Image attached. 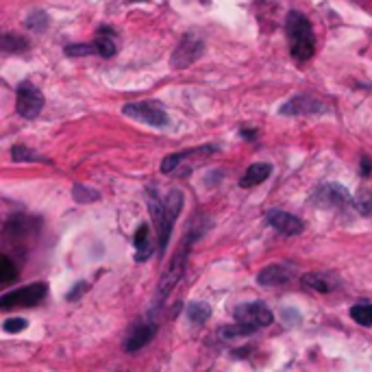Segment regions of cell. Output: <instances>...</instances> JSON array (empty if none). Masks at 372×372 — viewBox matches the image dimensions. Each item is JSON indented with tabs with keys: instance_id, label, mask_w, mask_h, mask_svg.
Instances as JSON below:
<instances>
[{
	"instance_id": "3957f363",
	"label": "cell",
	"mask_w": 372,
	"mask_h": 372,
	"mask_svg": "<svg viewBox=\"0 0 372 372\" xmlns=\"http://www.w3.org/2000/svg\"><path fill=\"white\" fill-rule=\"evenodd\" d=\"M190 238H192V236H187V238L183 240V244H181L179 250H177V255L173 257V262H170V266H168L165 272L161 274V281H159V285H157L155 307H161L163 301L168 298V294L173 292V288L181 281V277H183V272H185V266H187V244H190Z\"/></svg>"
},
{
	"instance_id": "d6986e66",
	"label": "cell",
	"mask_w": 372,
	"mask_h": 372,
	"mask_svg": "<svg viewBox=\"0 0 372 372\" xmlns=\"http://www.w3.org/2000/svg\"><path fill=\"white\" fill-rule=\"evenodd\" d=\"M351 318L361 327H372V305L370 303H357L351 307Z\"/></svg>"
},
{
	"instance_id": "5bb4252c",
	"label": "cell",
	"mask_w": 372,
	"mask_h": 372,
	"mask_svg": "<svg viewBox=\"0 0 372 372\" xmlns=\"http://www.w3.org/2000/svg\"><path fill=\"white\" fill-rule=\"evenodd\" d=\"M270 175H272V165H270V163H264V161L250 163V165L246 168L244 177L240 179V187H255V185L264 183Z\"/></svg>"
},
{
	"instance_id": "7402d4cb",
	"label": "cell",
	"mask_w": 372,
	"mask_h": 372,
	"mask_svg": "<svg viewBox=\"0 0 372 372\" xmlns=\"http://www.w3.org/2000/svg\"><path fill=\"white\" fill-rule=\"evenodd\" d=\"M18 279V268H16V264L9 260L7 255H3L0 257V283H11V281H16Z\"/></svg>"
},
{
	"instance_id": "484cf974",
	"label": "cell",
	"mask_w": 372,
	"mask_h": 372,
	"mask_svg": "<svg viewBox=\"0 0 372 372\" xmlns=\"http://www.w3.org/2000/svg\"><path fill=\"white\" fill-rule=\"evenodd\" d=\"M355 207L364 216H372V190H361L355 198Z\"/></svg>"
},
{
	"instance_id": "ac0fdd59",
	"label": "cell",
	"mask_w": 372,
	"mask_h": 372,
	"mask_svg": "<svg viewBox=\"0 0 372 372\" xmlns=\"http://www.w3.org/2000/svg\"><path fill=\"white\" fill-rule=\"evenodd\" d=\"M209 316H211V307H209V305L200 303V301L187 305V318H190L194 325H203L205 320H209Z\"/></svg>"
},
{
	"instance_id": "277c9868",
	"label": "cell",
	"mask_w": 372,
	"mask_h": 372,
	"mask_svg": "<svg viewBox=\"0 0 372 372\" xmlns=\"http://www.w3.org/2000/svg\"><path fill=\"white\" fill-rule=\"evenodd\" d=\"M48 294V285L44 281L37 283H28L24 288L11 290L7 294L0 296V307L3 309H11V307H33L37 305L44 296Z\"/></svg>"
},
{
	"instance_id": "4316f807",
	"label": "cell",
	"mask_w": 372,
	"mask_h": 372,
	"mask_svg": "<svg viewBox=\"0 0 372 372\" xmlns=\"http://www.w3.org/2000/svg\"><path fill=\"white\" fill-rule=\"evenodd\" d=\"M74 198H76V203H94V200H98V192L85 187V185H76Z\"/></svg>"
},
{
	"instance_id": "f546056e",
	"label": "cell",
	"mask_w": 372,
	"mask_h": 372,
	"mask_svg": "<svg viewBox=\"0 0 372 372\" xmlns=\"http://www.w3.org/2000/svg\"><path fill=\"white\" fill-rule=\"evenodd\" d=\"M3 329L7 333H20V331L26 329V320L24 318H9V320L3 322Z\"/></svg>"
},
{
	"instance_id": "7a4b0ae2",
	"label": "cell",
	"mask_w": 372,
	"mask_h": 372,
	"mask_svg": "<svg viewBox=\"0 0 372 372\" xmlns=\"http://www.w3.org/2000/svg\"><path fill=\"white\" fill-rule=\"evenodd\" d=\"M285 35L290 42V52L296 62H307L316 52V35L313 26L301 11H290L285 18Z\"/></svg>"
},
{
	"instance_id": "4dcf8cb0",
	"label": "cell",
	"mask_w": 372,
	"mask_h": 372,
	"mask_svg": "<svg viewBox=\"0 0 372 372\" xmlns=\"http://www.w3.org/2000/svg\"><path fill=\"white\" fill-rule=\"evenodd\" d=\"M361 175H364V177H370V175H372V159H368V157L361 159Z\"/></svg>"
},
{
	"instance_id": "4fadbf2b",
	"label": "cell",
	"mask_w": 372,
	"mask_h": 372,
	"mask_svg": "<svg viewBox=\"0 0 372 372\" xmlns=\"http://www.w3.org/2000/svg\"><path fill=\"white\" fill-rule=\"evenodd\" d=\"M294 272L290 266H281V264H272L266 266L260 274H257V283L264 285V288H274V285H285L288 281H292Z\"/></svg>"
},
{
	"instance_id": "d6a6232c",
	"label": "cell",
	"mask_w": 372,
	"mask_h": 372,
	"mask_svg": "<svg viewBox=\"0 0 372 372\" xmlns=\"http://www.w3.org/2000/svg\"><path fill=\"white\" fill-rule=\"evenodd\" d=\"M135 3H137V0H135ZM139 3H141V0H139Z\"/></svg>"
},
{
	"instance_id": "1f68e13d",
	"label": "cell",
	"mask_w": 372,
	"mask_h": 372,
	"mask_svg": "<svg viewBox=\"0 0 372 372\" xmlns=\"http://www.w3.org/2000/svg\"><path fill=\"white\" fill-rule=\"evenodd\" d=\"M240 135H242V137H246V139H252V137H255V131L242 129V131H240Z\"/></svg>"
},
{
	"instance_id": "e0dca14e",
	"label": "cell",
	"mask_w": 372,
	"mask_h": 372,
	"mask_svg": "<svg viewBox=\"0 0 372 372\" xmlns=\"http://www.w3.org/2000/svg\"><path fill=\"white\" fill-rule=\"evenodd\" d=\"M33 220L26 216H13L7 224H5V233L7 236H24L33 228Z\"/></svg>"
},
{
	"instance_id": "9a60e30c",
	"label": "cell",
	"mask_w": 372,
	"mask_h": 372,
	"mask_svg": "<svg viewBox=\"0 0 372 372\" xmlns=\"http://www.w3.org/2000/svg\"><path fill=\"white\" fill-rule=\"evenodd\" d=\"M301 283L305 285L307 290L320 292V294H329V292L335 290V281L329 274H322V272H307V274H303Z\"/></svg>"
},
{
	"instance_id": "52a82bcc",
	"label": "cell",
	"mask_w": 372,
	"mask_h": 372,
	"mask_svg": "<svg viewBox=\"0 0 372 372\" xmlns=\"http://www.w3.org/2000/svg\"><path fill=\"white\" fill-rule=\"evenodd\" d=\"M205 50V44L198 35L194 33H187L181 37V42L177 44V48L173 50V59H170V66L175 70H183L187 66H192L194 62L200 59V54Z\"/></svg>"
},
{
	"instance_id": "603a6c76",
	"label": "cell",
	"mask_w": 372,
	"mask_h": 372,
	"mask_svg": "<svg viewBox=\"0 0 372 372\" xmlns=\"http://www.w3.org/2000/svg\"><path fill=\"white\" fill-rule=\"evenodd\" d=\"M68 57H88V54H98L96 42H83V44H70L64 50Z\"/></svg>"
},
{
	"instance_id": "f1b7e54d",
	"label": "cell",
	"mask_w": 372,
	"mask_h": 372,
	"mask_svg": "<svg viewBox=\"0 0 372 372\" xmlns=\"http://www.w3.org/2000/svg\"><path fill=\"white\" fill-rule=\"evenodd\" d=\"M88 290H90V283H88V281H79V283L74 285V288L68 292V296H66V298H68L70 303H76V301H79V298H81L85 292H88Z\"/></svg>"
},
{
	"instance_id": "2e32d148",
	"label": "cell",
	"mask_w": 372,
	"mask_h": 372,
	"mask_svg": "<svg viewBox=\"0 0 372 372\" xmlns=\"http://www.w3.org/2000/svg\"><path fill=\"white\" fill-rule=\"evenodd\" d=\"M135 244V262H146L153 255V246H151V233H149V224H139V228L135 231L133 238Z\"/></svg>"
},
{
	"instance_id": "30bf717a",
	"label": "cell",
	"mask_w": 372,
	"mask_h": 372,
	"mask_svg": "<svg viewBox=\"0 0 372 372\" xmlns=\"http://www.w3.org/2000/svg\"><path fill=\"white\" fill-rule=\"evenodd\" d=\"M325 111H327V105L311 94L294 96L279 109L281 116H313V113H325Z\"/></svg>"
},
{
	"instance_id": "cb8c5ba5",
	"label": "cell",
	"mask_w": 372,
	"mask_h": 372,
	"mask_svg": "<svg viewBox=\"0 0 372 372\" xmlns=\"http://www.w3.org/2000/svg\"><path fill=\"white\" fill-rule=\"evenodd\" d=\"M255 329L252 327H246L242 322H236L233 327H226V329H220V335L224 339H236V337H246V335H252Z\"/></svg>"
},
{
	"instance_id": "7c38bea8",
	"label": "cell",
	"mask_w": 372,
	"mask_h": 372,
	"mask_svg": "<svg viewBox=\"0 0 372 372\" xmlns=\"http://www.w3.org/2000/svg\"><path fill=\"white\" fill-rule=\"evenodd\" d=\"M157 333V325L155 322H139L127 337L124 342V351L127 353H137L141 351L146 344H151V339Z\"/></svg>"
},
{
	"instance_id": "83f0119b",
	"label": "cell",
	"mask_w": 372,
	"mask_h": 372,
	"mask_svg": "<svg viewBox=\"0 0 372 372\" xmlns=\"http://www.w3.org/2000/svg\"><path fill=\"white\" fill-rule=\"evenodd\" d=\"M46 24H48V16L44 11H35V13H31L26 18V26L33 28V31H44Z\"/></svg>"
},
{
	"instance_id": "ba28073f",
	"label": "cell",
	"mask_w": 372,
	"mask_h": 372,
	"mask_svg": "<svg viewBox=\"0 0 372 372\" xmlns=\"http://www.w3.org/2000/svg\"><path fill=\"white\" fill-rule=\"evenodd\" d=\"M16 109L22 118L35 120L44 109V94L31 83H22L16 92Z\"/></svg>"
},
{
	"instance_id": "8992f818",
	"label": "cell",
	"mask_w": 372,
	"mask_h": 372,
	"mask_svg": "<svg viewBox=\"0 0 372 372\" xmlns=\"http://www.w3.org/2000/svg\"><path fill=\"white\" fill-rule=\"evenodd\" d=\"M233 318L236 322H242L246 327H252L255 331H260L274 322V313L264 303L252 301V303H242L240 307H236Z\"/></svg>"
},
{
	"instance_id": "9c48e42d",
	"label": "cell",
	"mask_w": 372,
	"mask_h": 372,
	"mask_svg": "<svg viewBox=\"0 0 372 372\" xmlns=\"http://www.w3.org/2000/svg\"><path fill=\"white\" fill-rule=\"evenodd\" d=\"M311 200L320 207H327V209H344L347 205L355 203V198L337 183H327V185H320L316 192H313Z\"/></svg>"
},
{
	"instance_id": "8fae6325",
	"label": "cell",
	"mask_w": 372,
	"mask_h": 372,
	"mask_svg": "<svg viewBox=\"0 0 372 372\" xmlns=\"http://www.w3.org/2000/svg\"><path fill=\"white\" fill-rule=\"evenodd\" d=\"M266 220L272 228H277L279 233L283 236H298L303 233V228H305V222L301 218H296L294 214L290 211H281V209H270L266 214Z\"/></svg>"
},
{
	"instance_id": "5b68a950",
	"label": "cell",
	"mask_w": 372,
	"mask_h": 372,
	"mask_svg": "<svg viewBox=\"0 0 372 372\" xmlns=\"http://www.w3.org/2000/svg\"><path fill=\"white\" fill-rule=\"evenodd\" d=\"M122 113L133 120H139L149 127H165L170 120H168V113L163 111V107L159 103H153V100H141V103H127L122 107Z\"/></svg>"
},
{
	"instance_id": "44dd1931",
	"label": "cell",
	"mask_w": 372,
	"mask_h": 372,
	"mask_svg": "<svg viewBox=\"0 0 372 372\" xmlns=\"http://www.w3.org/2000/svg\"><path fill=\"white\" fill-rule=\"evenodd\" d=\"M11 159L18 161V163H24V161H40V163H50L46 157L33 153V151H28L26 146H13L11 149Z\"/></svg>"
},
{
	"instance_id": "6da1fadb",
	"label": "cell",
	"mask_w": 372,
	"mask_h": 372,
	"mask_svg": "<svg viewBox=\"0 0 372 372\" xmlns=\"http://www.w3.org/2000/svg\"><path fill=\"white\" fill-rule=\"evenodd\" d=\"M149 209L157 226V257H163L173 236V226L183 209V192L170 190L165 198H159L153 190H149Z\"/></svg>"
},
{
	"instance_id": "d4e9b609",
	"label": "cell",
	"mask_w": 372,
	"mask_h": 372,
	"mask_svg": "<svg viewBox=\"0 0 372 372\" xmlns=\"http://www.w3.org/2000/svg\"><path fill=\"white\" fill-rule=\"evenodd\" d=\"M94 42H96V48H98V54H100V57H105V59H109V57H113V54L118 52L116 42H113L109 35H98Z\"/></svg>"
},
{
	"instance_id": "ffe728a7",
	"label": "cell",
	"mask_w": 372,
	"mask_h": 372,
	"mask_svg": "<svg viewBox=\"0 0 372 372\" xmlns=\"http://www.w3.org/2000/svg\"><path fill=\"white\" fill-rule=\"evenodd\" d=\"M0 48H3V52H22L28 48V42L24 37L5 33L3 37H0Z\"/></svg>"
}]
</instances>
